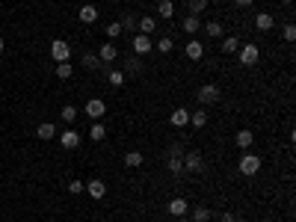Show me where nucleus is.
Instances as JSON below:
<instances>
[{
	"instance_id": "nucleus-1",
	"label": "nucleus",
	"mask_w": 296,
	"mask_h": 222,
	"mask_svg": "<svg viewBox=\"0 0 296 222\" xmlns=\"http://www.w3.org/2000/svg\"><path fill=\"white\" fill-rule=\"evenodd\" d=\"M237 53H240V65H246V68L261 59V47H258L255 42H240V50H237Z\"/></svg>"
},
{
	"instance_id": "nucleus-2",
	"label": "nucleus",
	"mask_w": 296,
	"mask_h": 222,
	"mask_svg": "<svg viewBox=\"0 0 296 222\" xmlns=\"http://www.w3.org/2000/svg\"><path fill=\"white\" fill-rule=\"evenodd\" d=\"M237 169H240V175H258L261 172V157L258 154H252V151H246L243 157H240V163H237Z\"/></svg>"
},
{
	"instance_id": "nucleus-3",
	"label": "nucleus",
	"mask_w": 296,
	"mask_h": 222,
	"mask_svg": "<svg viewBox=\"0 0 296 222\" xmlns=\"http://www.w3.org/2000/svg\"><path fill=\"white\" fill-rule=\"evenodd\" d=\"M50 56H53V62H68L71 59V44L65 39H53L50 42Z\"/></svg>"
},
{
	"instance_id": "nucleus-4",
	"label": "nucleus",
	"mask_w": 296,
	"mask_h": 222,
	"mask_svg": "<svg viewBox=\"0 0 296 222\" xmlns=\"http://www.w3.org/2000/svg\"><path fill=\"white\" fill-rule=\"evenodd\" d=\"M219 95H222V92H219V86H216V83H205V86L199 89V95H196V98H199V104H202V107H211V104H216V101H219Z\"/></svg>"
},
{
	"instance_id": "nucleus-5",
	"label": "nucleus",
	"mask_w": 296,
	"mask_h": 222,
	"mask_svg": "<svg viewBox=\"0 0 296 222\" xmlns=\"http://www.w3.org/2000/svg\"><path fill=\"white\" fill-rule=\"evenodd\" d=\"M166 166H169L172 175H184V148H181V145H172V148H169V163H166Z\"/></svg>"
},
{
	"instance_id": "nucleus-6",
	"label": "nucleus",
	"mask_w": 296,
	"mask_h": 222,
	"mask_svg": "<svg viewBox=\"0 0 296 222\" xmlns=\"http://www.w3.org/2000/svg\"><path fill=\"white\" fill-rule=\"evenodd\" d=\"M130 47H133L136 56H142V53H151V50H154V42H151V36H145V33H133Z\"/></svg>"
},
{
	"instance_id": "nucleus-7",
	"label": "nucleus",
	"mask_w": 296,
	"mask_h": 222,
	"mask_svg": "<svg viewBox=\"0 0 296 222\" xmlns=\"http://www.w3.org/2000/svg\"><path fill=\"white\" fill-rule=\"evenodd\" d=\"M184 169L193 172V175L205 172V157H202L199 151H187V154H184Z\"/></svg>"
},
{
	"instance_id": "nucleus-8",
	"label": "nucleus",
	"mask_w": 296,
	"mask_h": 222,
	"mask_svg": "<svg viewBox=\"0 0 296 222\" xmlns=\"http://www.w3.org/2000/svg\"><path fill=\"white\" fill-rule=\"evenodd\" d=\"M83 113H86L89 119H95V122H98V119L107 113V104H104L101 98H89V101H86V107H83Z\"/></svg>"
},
{
	"instance_id": "nucleus-9",
	"label": "nucleus",
	"mask_w": 296,
	"mask_h": 222,
	"mask_svg": "<svg viewBox=\"0 0 296 222\" xmlns=\"http://www.w3.org/2000/svg\"><path fill=\"white\" fill-rule=\"evenodd\" d=\"M56 139H59V145H62V148H68V151L80 145V133H77L74 128H68V131H62V133H56Z\"/></svg>"
},
{
	"instance_id": "nucleus-10",
	"label": "nucleus",
	"mask_w": 296,
	"mask_h": 222,
	"mask_svg": "<svg viewBox=\"0 0 296 222\" xmlns=\"http://www.w3.org/2000/svg\"><path fill=\"white\" fill-rule=\"evenodd\" d=\"M98 59H101V62H116V59H119V47H116V42H104V44L98 47Z\"/></svg>"
},
{
	"instance_id": "nucleus-11",
	"label": "nucleus",
	"mask_w": 296,
	"mask_h": 222,
	"mask_svg": "<svg viewBox=\"0 0 296 222\" xmlns=\"http://www.w3.org/2000/svg\"><path fill=\"white\" fill-rule=\"evenodd\" d=\"M122 71H125V77H136V74L142 71L139 56H136V53H127V56H125V68H122Z\"/></svg>"
},
{
	"instance_id": "nucleus-12",
	"label": "nucleus",
	"mask_w": 296,
	"mask_h": 222,
	"mask_svg": "<svg viewBox=\"0 0 296 222\" xmlns=\"http://www.w3.org/2000/svg\"><path fill=\"white\" fill-rule=\"evenodd\" d=\"M86 193H89V199L101 202V199L107 196V184H104V181H98V178H92V181L86 184Z\"/></svg>"
},
{
	"instance_id": "nucleus-13",
	"label": "nucleus",
	"mask_w": 296,
	"mask_h": 222,
	"mask_svg": "<svg viewBox=\"0 0 296 222\" xmlns=\"http://www.w3.org/2000/svg\"><path fill=\"white\" fill-rule=\"evenodd\" d=\"M255 27H258L261 33H270V30L276 27V21H273L270 12H258V15H255Z\"/></svg>"
},
{
	"instance_id": "nucleus-14",
	"label": "nucleus",
	"mask_w": 296,
	"mask_h": 222,
	"mask_svg": "<svg viewBox=\"0 0 296 222\" xmlns=\"http://www.w3.org/2000/svg\"><path fill=\"white\" fill-rule=\"evenodd\" d=\"M184 53H187V59H193V62H199V59L205 56V44H202V42H187V47H184Z\"/></svg>"
},
{
	"instance_id": "nucleus-15",
	"label": "nucleus",
	"mask_w": 296,
	"mask_h": 222,
	"mask_svg": "<svg viewBox=\"0 0 296 222\" xmlns=\"http://www.w3.org/2000/svg\"><path fill=\"white\" fill-rule=\"evenodd\" d=\"M77 18H80L83 24H95V21H98V9H95L92 3H86V6H80V12H77Z\"/></svg>"
},
{
	"instance_id": "nucleus-16",
	"label": "nucleus",
	"mask_w": 296,
	"mask_h": 222,
	"mask_svg": "<svg viewBox=\"0 0 296 222\" xmlns=\"http://www.w3.org/2000/svg\"><path fill=\"white\" fill-rule=\"evenodd\" d=\"M181 30H184L187 36H193V33H199V30H202V21H199V15H187V18L181 21Z\"/></svg>"
},
{
	"instance_id": "nucleus-17",
	"label": "nucleus",
	"mask_w": 296,
	"mask_h": 222,
	"mask_svg": "<svg viewBox=\"0 0 296 222\" xmlns=\"http://www.w3.org/2000/svg\"><path fill=\"white\" fill-rule=\"evenodd\" d=\"M169 122L175 125V128H187L190 125V110H184V107H178L172 116H169Z\"/></svg>"
},
{
	"instance_id": "nucleus-18",
	"label": "nucleus",
	"mask_w": 296,
	"mask_h": 222,
	"mask_svg": "<svg viewBox=\"0 0 296 222\" xmlns=\"http://www.w3.org/2000/svg\"><path fill=\"white\" fill-rule=\"evenodd\" d=\"M187 211H190V205H187V199H172L169 202V214L178 220V217H187Z\"/></svg>"
},
{
	"instance_id": "nucleus-19",
	"label": "nucleus",
	"mask_w": 296,
	"mask_h": 222,
	"mask_svg": "<svg viewBox=\"0 0 296 222\" xmlns=\"http://www.w3.org/2000/svg\"><path fill=\"white\" fill-rule=\"evenodd\" d=\"M136 27H139V33H145V36H151V33L157 30V21H154L151 15H142V18H136Z\"/></svg>"
},
{
	"instance_id": "nucleus-20",
	"label": "nucleus",
	"mask_w": 296,
	"mask_h": 222,
	"mask_svg": "<svg viewBox=\"0 0 296 222\" xmlns=\"http://www.w3.org/2000/svg\"><path fill=\"white\" fill-rule=\"evenodd\" d=\"M80 65H83L86 71H98V68H101L104 62L98 59V53H83V59H80Z\"/></svg>"
},
{
	"instance_id": "nucleus-21",
	"label": "nucleus",
	"mask_w": 296,
	"mask_h": 222,
	"mask_svg": "<svg viewBox=\"0 0 296 222\" xmlns=\"http://www.w3.org/2000/svg\"><path fill=\"white\" fill-rule=\"evenodd\" d=\"M190 125H196V128H205V125H208V107H199V110H193V113H190Z\"/></svg>"
},
{
	"instance_id": "nucleus-22",
	"label": "nucleus",
	"mask_w": 296,
	"mask_h": 222,
	"mask_svg": "<svg viewBox=\"0 0 296 222\" xmlns=\"http://www.w3.org/2000/svg\"><path fill=\"white\" fill-rule=\"evenodd\" d=\"M234 139H237V145H240V148H252V142H255V133H252L249 128H243V131H237V136H234Z\"/></svg>"
},
{
	"instance_id": "nucleus-23",
	"label": "nucleus",
	"mask_w": 296,
	"mask_h": 222,
	"mask_svg": "<svg viewBox=\"0 0 296 222\" xmlns=\"http://www.w3.org/2000/svg\"><path fill=\"white\" fill-rule=\"evenodd\" d=\"M219 47H222V53H237V50H240V39H237V36H225Z\"/></svg>"
},
{
	"instance_id": "nucleus-24",
	"label": "nucleus",
	"mask_w": 296,
	"mask_h": 222,
	"mask_svg": "<svg viewBox=\"0 0 296 222\" xmlns=\"http://www.w3.org/2000/svg\"><path fill=\"white\" fill-rule=\"evenodd\" d=\"M107 80H110V86H116V89H119V86H125V80H127V77H125V71H122V68H110V71H107Z\"/></svg>"
},
{
	"instance_id": "nucleus-25",
	"label": "nucleus",
	"mask_w": 296,
	"mask_h": 222,
	"mask_svg": "<svg viewBox=\"0 0 296 222\" xmlns=\"http://www.w3.org/2000/svg\"><path fill=\"white\" fill-rule=\"evenodd\" d=\"M36 136H39L42 142H44V139H53V136H56V128H53L50 122H42V125H39V131H36Z\"/></svg>"
},
{
	"instance_id": "nucleus-26",
	"label": "nucleus",
	"mask_w": 296,
	"mask_h": 222,
	"mask_svg": "<svg viewBox=\"0 0 296 222\" xmlns=\"http://www.w3.org/2000/svg\"><path fill=\"white\" fill-rule=\"evenodd\" d=\"M157 15L160 18H172L175 15V3L172 0H157Z\"/></svg>"
},
{
	"instance_id": "nucleus-27",
	"label": "nucleus",
	"mask_w": 296,
	"mask_h": 222,
	"mask_svg": "<svg viewBox=\"0 0 296 222\" xmlns=\"http://www.w3.org/2000/svg\"><path fill=\"white\" fill-rule=\"evenodd\" d=\"M104 136H107V128H104L101 122H95V125L89 128V139H92V142H101Z\"/></svg>"
},
{
	"instance_id": "nucleus-28",
	"label": "nucleus",
	"mask_w": 296,
	"mask_h": 222,
	"mask_svg": "<svg viewBox=\"0 0 296 222\" xmlns=\"http://www.w3.org/2000/svg\"><path fill=\"white\" fill-rule=\"evenodd\" d=\"M125 166H127V169H139V166H142V154H139V151H127V154H125Z\"/></svg>"
},
{
	"instance_id": "nucleus-29",
	"label": "nucleus",
	"mask_w": 296,
	"mask_h": 222,
	"mask_svg": "<svg viewBox=\"0 0 296 222\" xmlns=\"http://www.w3.org/2000/svg\"><path fill=\"white\" fill-rule=\"evenodd\" d=\"M104 33L110 36V42H116V39H119V36H122L125 30H122V24H119V21H110V24L104 27Z\"/></svg>"
},
{
	"instance_id": "nucleus-30",
	"label": "nucleus",
	"mask_w": 296,
	"mask_h": 222,
	"mask_svg": "<svg viewBox=\"0 0 296 222\" xmlns=\"http://www.w3.org/2000/svg\"><path fill=\"white\" fill-rule=\"evenodd\" d=\"M205 33H208L211 39H222V24H219V21H208V24H205Z\"/></svg>"
},
{
	"instance_id": "nucleus-31",
	"label": "nucleus",
	"mask_w": 296,
	"mask_h": 222,
	"mask_svg": "<svg viewBox=\"0 0 296 222\" xmlns=\"http://www.w3.org/2000/svg\"><path fill=\"white\" fill-rule=\"evenodd\" d=\"M190 222H211V208H193Z\"/></svg>"
},
{
	"instance_id": "nucleus-32",
	"label": "nucleus",
	"mask_w": 296,
	"mask_h": 222,
	"mask_svg": "<svg viewBox=\"0 0 296 222\" xmlns=\"http://www.w3.org/2000/svg\"><path fill=\"white\" fill-rule=\"evenodd\" d=\"M119 24H122V30H125V33H136V15H122V21H119Z\"/></svg>"
},
{
	"instance_id": "nucleus-33",
	"label": "nucleus",
	"mask_w": 296,
	"mask_h": 222,
	"mask_svg": "<svg viewBox=\"0 0 296 222\" xmlns=\"http://www.w3.org/2000/svg\"><path fill=\"white\" fill-rule=\"evenodd\" d=\"M74 74V65H68V62H56V77L59 80H68Z\"/></svg>"
},
{
	"instance_id": "nucleus-34",
	"label": "nucleus",
	"mask_w": 296,
	"mask_h": 222,
	"mask_svg": "<svg viewBox=\"0 0 296 222\" xmlns=\"http://www.w3.org/2000/svg\"><path fill=\"white\" fill-rule=\"evenodd\" d=\"M59 116H62V122H68V125H71V122H74V119H77V107H71V104H65V107H62V113H59Z\"/></svg>"
},
{
	"instance_id": "nucleus-35",
	"label": "nucleus",
	"mask_w": 296,
	"mask_h": 222,
	"mask_svg": "<svg viewBox=\"0 0 296 222\" xmlns=\"http://www.w3.org/2000/svg\"><path fill=\"white\" fill-rule=\"evenodd\" d=\"M187 6H190V15H202L208 9V0H190Z\"/></svg>"
},
{
	"instance_id": "nucleus-36",
	"label": "nucleus",
	"mask_w": 296,
	"mask_h": 222,
	"mask_svg": "<svg viewBox=\"0 0 296 222\" xmlns=\"http://www.w3.org/2000/svg\"><path fill=\"white\" fill-rule=\"evenodd\" d=\"M172 47H175V42H172V39H169V36H163V39H160V42H157V50H160V53H169V50H172Z\"/></svg>"
},
{
	"instance_id": "nucleus-37",
	"label": "nucleus",
	"mask_w": 296,
	"mask_h": 222,
	"mask_svg": "<svg viewBox=\"0 0 296 222\" xmlns=\"http://www.w3.org/2000/svg\"><path fill=\"white\" fill-rule=\"evenodd\" d=\"M282 39H285V42H294V39H296V27H294V24H285V30H282Z\"/></svg>"
},
{
	"instance_id": "nucleus-38",
	"label": "nucleus",
	"mask_w": 296,
	"mask_h": 222,
	"mask_svg": "<svg viewBox=\"0 0 296 222\" xmlns=\"http://www.w3.org/2000/svg\"><path fill=\"white\" fill-rule=\"evenodd\" d=\"M83 190H86L83 181H68V193H71V196H77V193H83Z\"/></svg>"
},
{
	"instance_id": "nucleus-39",
	"label": "nucleus",
	"mask_w": 296,
	"mask_h": 222,
	"mask_svg": "<svg viewBox=\"0 0 296 222\" xmlns=\"http://www.w3.org/2000/svg\"><path fill=\"white\" fill-rule=\"evenodd\" d=\"M237 6H252V0H234Z\"/></svg>"
},
{
	"instance_id": "nucleus-40",
	"label": "nucleus",
	"mask_w": 296,
	"mask_h": 222,
	"mask_svg": "<svg viewBox=\"0 0 296 222\" xmlns=\"http://www.w3.org/2000/svg\"><path fill=\"white\" fill-rule=\"evenodd\" d=\"M3 47H6V42H3V36H0V53H3Z\"/></svg>"
},
{
	"instance_id": "nucleus-41",
	"label": "nucleus",
	"mask_w": 296,
	"mask_h": 222,
	"mask_svg": "<svg viewBox=\"0 0 296 222\" xmlns=\"http://www.w3.org/2000/svg\"><path fill=\"white\" fill-rule=\"evenodd\" d=\"M178 222H190V220H187V217H178Z\"/></svg>"
},
{
	"instance_id": "nucleus-42",
	"label": "nucleus",
	"mask_w": 296,
	"mask_h": 222,
	"mask_svg": "<svg viewBox=\"0 0 296 222\" xmlns=\"http://www.w3.org/2000/svg\"><path fill=\"white\" fill-rule=\"evenodd\" d=\"M282 3H294V0H282Z\"/></svg>"
},
{
	"instance_id": "nucleus-43",
	"label": "nucleus",
	"mask_w": 296,
	"mask_h": 222,
	"mask_svg": "<svg viewBox=\"0 0 296 222\" xmlns=\"http://www.w3.org/2000/svg\"><path fill=\"white\" fill-rule=\"evenodd\" d=\"M219 222H225V220H219Z\"/></svg>"
}]
</instances>
